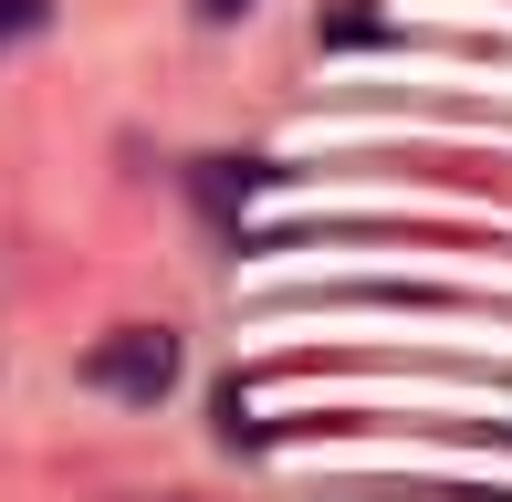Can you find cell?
Returning a JSON list of instances; mask_svg holds the SVG:
<instances>
[{
	"mask_svg": "<svg viewBox=\"0 0 512 502\" xmlns=\"http://www.w3.org/2000/svg\"><path fill=\"white\" fill-rule=\"evenodd\" d=\"M42 21H53V0H0V53H11V42H32Z\"/></svg>",
	"mask_w": 512,
	"mask_h": 502,
	"instance_id": "2",
	"label": "cell"
},
{
	"mask_svg": "<svg viewBox=\"0 0 512 502\" xmlns=\"http://www.w3.org/2000/svg\"><path fill=\"white\" fill-rule=\"evenodd\" d=\"M84 387H105V398H126V408H157L178 387V335L168 325H115L84 346Z\"/></svg>",
	"mask_w": 512,
	"mask_h": 502,
	"instance_id": "1",
	"label": "cell"
},
{
	"mask_svg": "<svg viewBox=\"0 0 512 502\" xmlns=\"http://www.w3.org/2000/svg\"><path fill=\"white\" fill-rule=\"evenodd\" d=\"M189 11L209 21V32H230V21H251V11H262V0H189Z\"/></svg>",
	"mask_w": 512,
	"mask_h": 502,
	"instance_id": "3",
	"label": "cell"
}]
</instances>
